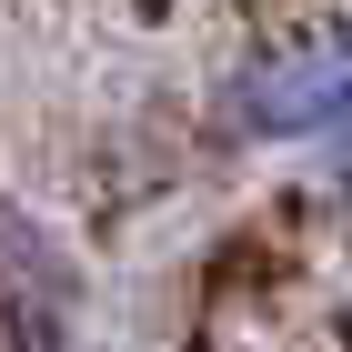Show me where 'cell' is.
<instances>
[{
	"mask_svg": "<svg viewBox=\"0 0 352 352\" xmlns=\"http://www.w3.org/2000/svg\"><path fill=\"white\" fill-rule=\"evenodd\" d=\"M232 121L242 131H272V141L352 121V21H312V30L262 41L232 71Z\"/></svg>",
	"mask_w": 352,
	"mask_h": 352,
	"instance_id": "6da1fadb",
	"label": "cell"
}]
</instances>
